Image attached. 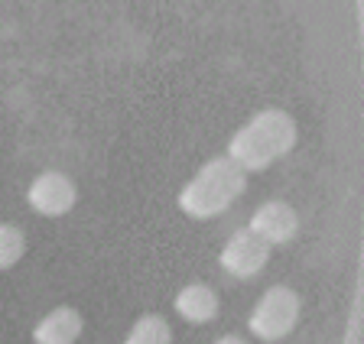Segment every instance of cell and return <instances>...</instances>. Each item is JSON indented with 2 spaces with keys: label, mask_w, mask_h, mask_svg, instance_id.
<instances>
[{
  "label": "cell",
  "mask_w": 364,
  "mask_h": 344,
  "mask_svg": "<svg viewBox=\"0 0 364 344\" xmlns=\"http://www.w3.org/2000/svg\"><path fill=\"white\" fill-rule=\"evenodd\" d=\"M293 146H296V121L280 107H267V111L254 114L244 127L235 131L231 143H228V156L250 176V172L270 169Z\"/></svg>",
  "instance_id": "obj_1"
},
{
  "label": "cell",
  "mask_w": 364,
  "mask_h": 344,
  "mask_svg": "<svg viewBox=\"0 0 364 344\" xmlns=\"http://www.w3.org/2000/svg\"><path fill=\"white\" fill-rule=\"evenodd\" d=\"M247 189V172L237 166L231 156H215L208 160L179 192V208L192 221H208L218 218L235 205Z\"/></svg>",
  "instance_id": "obj_2"
},
{
  "label": "cell",
  "mask_w": 364,
  "mask_h": 344,
  "mask_svg": "<svg viewBox=\"0 0 364 344\" xmlns=\"http://www.w3.org/2000/svg\"><path fill=\"white\" fill-rule=\"evenodd\" d=\"M299 296L289 286L277 283L257 299V306L247 315V328L250 335L264 344H277L287 335H293L296 321H299Z\"/></svg>",
  "instance_id": "obj_3"
},
{
  "label": "cell",
  "mask_w": 364,
  "mask_h": 344,
  "mask_svg": "<svg viewBox=\"0 0 364 344\" xmlns=\"http://www.w3.org/2000/svg\"><path fill=\"white\" fill-rule=\"evenodd\" d=\"M267 260H270V244H264L250 228L235 231L225 240L221 257H218L221 270L228 276H235V279H254L267 267Z\"/></svg>",
  "instance_id": "obj_4"
},
{
  "label": "cell",
  "mask_w": 364,
  "mask_h": 344,
  "mask_svg": "<svg viewBox=\"0 0 364 344\" xmlns=\"http://www.w3.org/2000/svg\"><path fill=\"white\" fill-rule=\"evenodd\" d=\"M78 201V189L75 182L65 176V172H39L36 179L26 189V205L33 208L43 218H62L75 208Z\"/></svg>",
  "instance_id": "obj_5"
},
{
  "label": "cell",
  "mask_w": 364,
  "mask_h": 344,
  "mask_svg": "<svg viewBox=\"0 0 364 344\" xmlns=\"http://www.w3.org/2000/svg\"><path fill=\"white\" fill-rule=\"evenodd\" d=\"M247 228L257 234L264 244L277 247V244H287V240L296 238V231H299V214H296L293 205L287 201H264L257 211L250 214Z\"/></svg>",
  "instance_id": "obj_6"
},
{
  "label": "cell",
  "mask_w": 364,
  "mask_h": 344,
  "mask_svg": "<svg viewBox=\"0 0 364 344\" xmlns=\"http://www.w3.org/2000/svg\"><path fill=\"white\" fill-rule=\"evenodd\" d=\"M85 331V318L72 306H55L33 328V344H75Z\"/></svg>",
  "instance_id": "obj_7"
},
{
  "label": "cell",
  "mask_w": 364,
  "mask_h": 344,
  "mask_svg": "<svg viewBox=\"0 0 364 344\" xmlns=\"http://www.w3.org/2000/svg\"><path fill=\"white\" fill-rule=\"evenodd\" d=\"M173 309H176V315H179L182 321H189V325H208V321H215L221 302H218V292L208 283H189L176 292Z\"/></svg>",
  "instance_id": "obj_8"
},
{
  "label": "cell",
  "mask_w": 364,
  "mask_h": 344,
  "mask_svg": "<svg viewBox=\"0 0 364 344\" xmlns=\"http://www.w3.org/2000/svg\"><path fill=\"white\" fill-rule=\"evenodd\" d=\"M124 344H173V328L163 315H140L130 325Z\"/></svg>",
  "instance_id": "obj_9"
},
{
  "label": "cell",
  "mask_w": 364,
  "mask_h": 344,
  "mask_svg": "<svg viewBox=\"0 0 364 344\" xmlns=\"http://www.w3.org/2000/svg\"><path fill=\"white\" fill-rule=\"evenodd\" d=\"M26 253V234L16 224H0V270H14Z\"/></svg>",
  "instance_id": "obj_10"
},
{
  "label": "cell",
  "mask_w": 364,
  "mask_h": 344,
  "mask_svg": "<svg viewBox=\"0 0 364 344\" xmlns=\"http://www.w3.org/2000/svg\"><path fill=\"white\" fill-rule=\"evenodd\" d=\"M215 344H247V341H244V338H237V335H221Z\"/></svg>",
  "instance_id": "obj_11"
}]
</instances>
